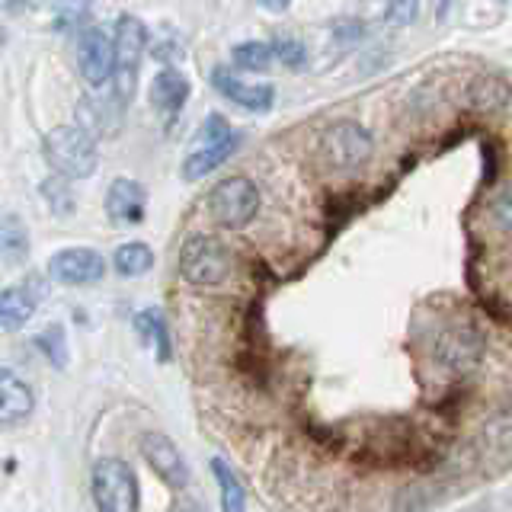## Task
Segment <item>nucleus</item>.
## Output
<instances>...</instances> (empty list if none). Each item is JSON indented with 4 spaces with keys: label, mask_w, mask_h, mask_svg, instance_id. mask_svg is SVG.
<instances>
[{
    "label": "nucleus",
    "mask_w": 512,
    "mask_h": 512,
    "mask_svg": "<svg viewBox=\"0 0 512 512\" xmlns=\"http://www.w3.org/2000/svg\"><path fill=\"white\" fill-rule=\"evenodd\" d=\"M42 151L48 167L68 180H87L96 170V144L77 125H58L45 135Z\"/></svg>",
    "instance_id": "nucleus-1"
},
{
    "label": "nucleus",
    "mask_w": 512,
    "mask_h": 512,
    "mask_svg": "<svg viewBox=\"0 0 512 512\" xmlns=\"http://www.w3.org/2000/svg\"><path fill=\"white\" fill-rule=\"evenodd\" d=\"M208 215L215 218V224L228 231H240L253 221V215L260 212V189H256L247 176H231V180L218 183L208 192Z\"/></svg>",
    "instance_id": "nucleus-2"
},
{
    "label": "nucleus",
    "mask_w": 512,
    "mask_h": 512,
    "mask_svg": "<svg viewBox=\"0 0 512 512\" xmlns=\"http://www.w3.org/2000/svg\"><path fill=\"white\" fill-rule=\"evenodd\" d=\"M93 500L103 512L138 509V477L122 458H100L93 464Z\"/></svg>",
    "instance_id": "nucleus-3"
},
{
    "label": "nucleus",
    "mask_w": 512,
    "mask_h": 512,
    "mask_svg": "<svg viewBox=\"0 0 512 512\" xmlns=\"http://www.w3.org/2000/svg\"><path fill=\"white\" fill-rule=\"evenodd\" d=\"M375 151V138L359 122L343 119L333 122L324 135H320V157L327 160L330 170H356L362 167Z\"/></svg>",
    "instance_id": "nucleus-4"
},
{
    "label": "nucleus",
    "mask_w": 512,
    "mask_h": 512,
    "mask_svg": "<svg viewBox=\"0 0 512 512\" xmlns=\"http://www.w3.org/2000/svg\"><path fill=\"white\" fill-rule=\"evenodd\" d=\"M180 272L192 285H221L231 272V256L215 237L192 234L180 250Z\"/></svg>",
    "instance_id": "nucleus-5"
},
{
    "label": "nucleus",
    "mask_w": 512,
    "mask_h": 512,
    "mask_svg": "<svg viewBox=\"0 0 512 512\" xmlns=\"http://www.w3.org/2000/svg\"><path fill=\"white\" fill-rule=\"evenodd\" d=\"M144 45H148V29L138 20V16H122L119 26H116V74L119 80V100L128 103L135 93V77H138V64H141V55H144Z\"/></svg>",
    "instance_id": "nucleus-6"
},
{
    "label": "nucleus",
    "mask_w": 512,
    "mask_h": 512,
    "mask_svg": "<svg viewBox=\"0 0 512 512\" xmlns=\"http://www.w3.org/2000/svg\"><path fill=\"white\" fill-rule=\"evenodd\" d=\"M487 352L484 333L471 324H458L452 330H445L436 340V359L448 368V372H474Z\"/></svg>",
    "instance_id": "nucleus-7"
},
{
    "label": "nucleus",
    "mask_w": 512,
    "mask_h": 512,
    "mask_svg": "<svg viewBox=\"0 0 512 512\" xmlns=\"http://www.w3.org/2000/svg\"><path fill=\"white\" fill-rule=\"evenodd\" d=\"M77 68L90 87H103L116 68V48L100 26H84L77 32Z\"/></svg>",
    "instance_id": "nucleus-8"
},
{
    "label": "nucleus",
    "mask_w": 512,
    "mask_h": 512,
    "mask_svg": "<svg viewBox=\"0 0 512 512\" xmlns=\"http://www.w3.org/2000/svg\"><path fill=\"white\" fill-rule=\"evenodd\" d=\"M141 455L167 487L183 490L189 484V468H186V461L180 455V448H176L164 436V432H144V436H141Z\"/></svg>",
    "instance_id": "nucleus-9"
},
{
    "label": "nucleus",
    "mask_w": 512,
    "mask_h": 512,
    "mask_svg": "<svg viewBox=\"0 0 512 512\" xmlns=\"http://www.w3.org/2000/svg\"><path fill=\"white\" fill-rule=\"evenodd\" d=\"M106 272L103 256L90 250V247H71V250H61L52 256L48 263V276L55 282L64 285H90V282H100Z\"/></svg>",
    "instance_id": "nucleus-10"
},
{
    "label": "nucleus",
    "mask_w": 512,
    "mask_h": 512,
    "mask_svg": "<svg viewBox=\"0 0 512 512\" xmlns=\"http://www.w3.org/2000/svg\"><path fill=\"white\" fill-rule=\"evenodd\" d=\"M48 292V285L42 276H29L23 285H13L7 288L4 295H0V327L16 333V330H23L32 314H36V304L45 298Z\"/></svg>",
    "instance_id": "nucleus-11"
},
{
    "label": "nucleus",
    "mask_w": 512,
    "mask_h": 512,
    "mask_svg": "<svg viewBox=\"0 0 512 512\" xmlns=\"http://www.w3.org/2000/svg\"><path fill=\"white\" fill-rule=\"evenodd\" d=\"M144 205H148V192L128 176H119L106 192V215L112 224H138L144 218Z\"/></svg>",
    "instance_id": "nucleus-12"
},
{
    "label": "nucleus",
    "mask_w": 512,
    "mask_h": 512,
    "mask_svg": "<svg viewBox=\"0 0 512 512\" xmlns=\"http://www.w3.org/2000/svg\"><path fill=\"white\" fill-rule=\"evenodd\" d=\"M212 84L218 93H224L234 106L240 109H250V112H266L276 100V90L269 84H250V80H237L231 71L224 68H215L212 71Z\"/></svg>",
    "instance_id": "nucleus-13"
},
{
    "label": "nucleus",
    "mask_w": 512,
    "mask_h": 512,
    "mask_svg": "<svg viewBox=\"0 0 512 512\" xmlns=\"http://www.w3.org/2000/svg\"><path fill=\"white\" fill-rule=\"evenodd\" d=\"M122 100H109V96H84L77 103V128H84L90 138L116 135L122 122Z\"/></svg>",
    "instance_id": "nucleus-14"
},
{
    "label": "nucleus",
    "mask_w": 512,
    "mask_h": 512,
    "mask_svg": "<svg viewBox=\"0 0 512 512\" xmlns=\"http://www.w3.org/2000/svg\"><path fill=\"white\" fill-rule=\"evenodd\" d=\"M32 407H36V397H32L29 384L7 372V368H0V426H13L26 420Z\"/></svg>",
    "instance_id": "nucleus-15"
},
{
    "label": "nucleus",
    "mask_w": 512,
    "mask_h": 512,
    "mask_svg": "<svg viewBox=\"0 0 512 512\" xmlns=\"http://www.w3.org/2000/svg\"><path fill=\"white\" fill-rule=\"evenodd\" d=\"M237 141H240L237 135H228L221 141H205L202 148L189 151V157L183 160V180L196 183V180H202V176L212 173L215 167H221L224 160L237 151Z\"/></svg>",
    "instance_id": "nucleus-16"
},
{
    "label": "nucleus",
    "mask_w": 512,
    "mask_h": 512,
    "mask_svg": "<svg viewBox=\"0 0 512 512\" xmlns=\"http://www.w3.org/2000/svg\"><path fill=\"white\" fill-rule=\"evenodd\" d=\"M189 100V80L180 74V71H160L154 80H151V103L160 109V112H176L183 109V103Z\"/></svg>",
    "instance_id": "nucleus-17"
},
{
    "label": "nucleus",
    "mask_w": 512,
    "mask_h": 512,
    "mask_svg": "<svg viewBox=\"0 0 512 512\" xmlns=\"http://www.w3.org/2000/svg\"><path fill=\"white\" fill-rule=\"evenodd\" d=\"M0 256L7 263H26L29 260V231L20 215L0 218Z\"/></svg>",
    "instance_id": "nucleus-18"
},
{
    "label": "nucleus",
    "mask_w": 512,
    "mask_h": 512,
    "mask_svg": "<svg viewBox=\"0 0 512 512\" xmlns=\"http://www.w3.org/2000/svg\"><path fill=\"white\" fill-rule=\"evenodd\" d=\"M135 330L141 333L144 343H154L157 346V362H170L173 356V343H170V333H167V324L164 317H160L157 311H141L135 317Z\"/></svg>",
    "instance_id": "nucleus-19"
},
{
    "label": "nucleus",
    "mask_w": 512,
    "mask_h": 512,
    "mask_svg": "<svg viewBox=\"0 0 512 512\" xmlns=\"http://www.w3.org/2000/svg\"><path fill=\"white\" fill-rule=\"evenodd\" d=\"M212 474H215V480H218V487H221V506H224V512H240L247 506V490H244V484L234 477V471L224 464L221 458H215L212 461Z\"/></svg>",
    "instance_id": "nucleus-20"
},
{
    "label": "nucleus",
    "mask_w": 512,
    "mask_h": 512,
    "mask_svg": "<svg viewBox=\"0 0 512 512\" xmlns=\"http://www.w3.org/2000/svg\"><path fill=\"white\" fill-rule=\"evenodd\" d=\"M112 260H116L119 276L135 279V276H144V272L154 266V253H151V247H144V244H122Z\"/></svg>",
    "instance_id": "nucleus-21"
},
{
    "label": "nucleus",
    "mask_w": 512,
    "mask_h": 512,
    "mask_svg": "<svg viewBox=\"0 0 512 512\" xmlns=\"http://www.w3.org/2000/svg\"><path fill=\"white\" fill-rule=\"evenodd\" d=\"M231 55L240 71H269L272 61H276V52H272L269 42H240L234 45Z\"/></svg>",
    "instance_id": "nucleus-22"
},
{
    "label": "nucleus",
    "mask_w": 512,
    "mask_h": 512,
    "mask_svg": "<svg viewBox=\"0 0 512 512\" xmlns=\"http://www.w3.org/2000/svg\"><path fill=\"white\" fill-rule=\"evenodd\" d=\"M36 346L45 352V359L52 362L55 368H64V365H68V336H64V327H61V324L45 327V330L36 336Z\"/></svg>",
    "instance_id": "nucleus-23"
},
{
    "label": "nucleus",
    "mask_w": 512,
    "mask_h": 512,
    "mask_svg": "<svg viewBox=\"0 0 512 512\" xmlns=\"http://www.w3.org/2000/svg\"><path fill=\"white\" fill-rule=\"evenodd\" d=\"M42 196L52 202V208L58 215H71L74 212V192H71V183H68V176H48V180L42 183Z\"/></svg>",
    "instance_id": "nucleus-24"
},
{
    "label": "nucleus",
    "mask_w": 512,
    "mask_h": 512,
    "mask_svg": "<svg viewBox=\"0 0 512 512\" xmlns=\"http://www.w3.org/2000/svg\"><path fill=\"white\" fill-rule=\"evenodd\" d=\"M93 0H55V29H77L90 16Z\"/></svg>",
    "instance_id": "nucleus-25"
},
{
    "label": "nucleus",
    "mask_w": 512,
    "mask_h": 512,
    "mask_svg": "<svg viewBox=\"0 0 512 512\" xmlns=\"http://www.w3.org/2000/svg\"><path fill=\"white\" fill-rule=\"evenodd\" d=\"M490 215H493L496 228H500L506 237H512V180L496 192V199L490 205Z\"/></svg>",
    "instance_id": "nucleus-26"
},
{
    "label": "nucleus",
    "mask_w": 512,
    "mask_h": 512,
    "mask_svg": "<svg viewBox=\"0 0 512 512\" xmlns=\"http://www.w3.org/2000/svg\"><path fill=\"white\" fill-rule=\"evenodd\" d=\"M416 16H420V0H388V7H384L388 26H410Z\"/></svg>",
    "instance_id": "nucleus-27"
},
{
    "label": "nucleus",
    "mask_w": 512,
    "mask_h": 512,
    "mask_svg": "<svg viewBox=\"0 0 512 512\" xmlns=\"http://www.w3.org/2000/svg\"><path fill=\"white\" fill-rule=\"evenodd\" d=\"M272 52H276V61H282L285 68H304V61H308V48L298 39H276Z\"/></svg>",
    "instance_id": "nucleus-28"
},
{
    "label": "nucleus",
    "mask_w": 512,
    "mask_h": 512,
    "mask_svg": "<svg viewBox=\"0 0 512 512\" xmlns=\"http://www.w3.org/2000/svg\"><path fill=\"white\" fill-rule=\"evenodd\" d=\"M199 132H202V138H205V141H221V138L234 135V132H231V125H228V119L218 116V112H212V116H208V119L202 122Z\"/></svg>",
    "instance_id": "nucleus-29"
},
{
    "label": "nucleus",
    "mask_w": 512,
    "mask_h": 512,
    "mask_svg": "<svg viewBox=\"0 0 512 512\" xmlns=\"http://www.w3.org/2000/svg\"><path fill=\"white\" fill-rule=\"evenodd\" d=\"M333 36L340 39V42H356V39H362L365 36V26L359 23V20H352V23H340L333 29Z\"/></svg>",
    "instance_id": "nucleus-30"
},
{
    "label": "nucleus",
    "mask_w": 512,
    "mask_h": 512,
    "mask_svg": "<svg viewBox=\"0 0 512 512\" xmlns=\"http://www.w3.org/2000/svg\"><path fill=\"white\" fill-rule=\"evenodd\" d=\"M260 4L266 10H272V13H282V10H288V4H292V0H260Z\"/></svg>",
    "instance_id": "nucleus-31"
},
{
    "label": "nucleus",
    "mask_w": 512,
    "mask_h": 512,
    "mask_svg": "<svg viewBox=\"0 0 512 512\" xmlns=\"http://www.w3.org/2000/svg\"><path fill=\"white\" fill-rule=\"evenodd\" d=\"M496 4H509V0H496Z\"/></svg>",
    "instance_id": "nucleus-32"
}]
</instances>
